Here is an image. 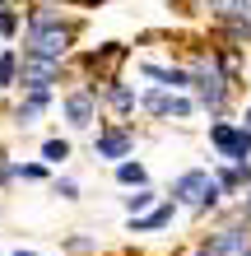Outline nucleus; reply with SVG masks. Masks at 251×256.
<instances>
[{"mask_svg":"<svg viewBox=\"0 0 251 256\" xmlns=\"http://www.w3.org/2000/svg\"><path fill=\"white\" fill-rule=\"evenodd\" d=\"M149 205H154V191L149 186H140L135 196H126V210H130V214H135V210H149Z\"/></svg>","mask_w":251,"mask_h":256,"instance_id":"dca6fc26","label":"nucleus"},{"mask_svg":"<svg viewBox=\"0 0 251 256\" xmlns=\"http://www.w3.org/2000/svg\"><path fill=\"white\" fill-rule=\"evenodd\" d=\"M14 28H19V14H9V10H5V14H0V38H9Z\"/></svg>","mask_w":251,"mask_h":256,"instance_id":"6ab92c4d","label":"nucleus"},{"mask_svg":"<svg viewBox=\"0 0 251 256\" xmlns=\"http://www.w3.org/2000/svg\"><path fill=\"white\" fill-rule=\"evenodd\" d=\"M19 256H33V252H19Z\"/></svg>","mask_w":251,"mask_h":256,"instance_id":"4be33fe9","label":"nucleus"},{"mask_svg":"<svg viewBox=\"0 0 251 256\" xmlns=\"http://www.w3.org/2000/svg\"><path fill=\"white\" fill-rule=\"evenodd\" d=\"M61 80V61H51V56H28L23 52V70H19V84L28 94H42V88H51Z\"/></svg>","mask_w":251,"mask_h":256,"instance_id":"39448f33","label":"nucleus"},{"mask_svg":"<svg viewBox=\"0 0 251 256\" xmlns=\"http://www.w3.org/2000/svg\"><path fill=\"white\" fill-rule=\"evenodd\" d=\"M0 84H5V88H14V84H19V66H14V52H5V56H0Z\"/></svg>","mask_w":251,"mask_h":256,"instance_id":"2eb2a0df","label":"nucleus"},{"mask_svg":"<svg viewBox=\"0 0 251 256\" xmlns=\"http://www.w3.org/2000/svg\"><path fill=\"white\" fill-rule=\"evenodd\" d=\"M93 112H98V94H70L65 98L70 126H88V122H93Z\"/></svg>","mask_w":251,"mask_h":256,"instance_id":"0eeeda50","label":"nucleus"},{"mask_svg":"<svg viewBox=\"0 0 251 256\" xmlns=\"http://www.w3.org/2000/svg\"><path fill=\"white\" fill-rule=\"evenodd\" d=\"M144 108L149 112H158V116H191V102L186 98H172V94H144Z\"/></svg>","mask_w":251,"mask_h":256,"instance_id":"6e6552de","label":"nucleus"},{"mask_svg":"<svg viewBox=\"0 0 251 256\" xmlns=\"http://www.w3.org/2000/svg\"><path fill=\"white\" fill-rule=\"evenodd\" d=\"M116 182L121 186H144V168L140 163H116Z\"/></svg>","mask_w":251,"mask_h":256,"instance_id":"9b49d317","label":"nucleus"},{"mask_svg":"<svg viewBox=\"0 0 251 256\" xmlns=\"http://www.w3.org/2000/svg\"><path fill=\"white\" fill-rule=\"evenodd\" d=\"M251 182V172H247V163H233V168L219 172V186H228V191H242Z\"/></svg>","mask_w":251,"mask_h":256,"instance_id":"9d476101","label":"nucleus"},{"mask_svg":"<svg viewBox=\"0 0 251 256\" xmlns=\"http://www.w3.org/2000/svg\"><path fill=\"white\" fill-rule=\"evenodd\" d=\"M219 177H210V172H182L177 177V186H172V196L182 205H196V210H214L219 205Z\"/></svg>","mask_w":251,"mask_h":256,"instance_id":"7ed1b4c3","label":"nucleus"},{"mask_svg":"<svg viewBox=\"0 0 251 256\" xmlns=\"http://www.w3.org/2000/svg\"><path fill=\"white\" fill-rule=\"evenodd\" d=\"M42 154H47L51 163H61V158H70V144L65 140H47V144H42Z\"/></svg>","mask_w":251,"mask_h":256,"instance_id":"f3484780","label":"nucleus"},{"mask_svg":"<svg viewBox=\"0 0 251 256\" xmlns=\"http://www.w3.org/2000/svg\"><path fill=\"white\" fill-rule=\"evenodd\" d=\"M93 149H98V158H126L130 154V135L126 130H102L93 140Z\"/></svg>","mask_w":251,"mask_h":256,"instance_id":"1a4fd4ad","label":"nucleus"},{"mask_svg":"<svg viewBox=\"0 0 251 256\" xmlns=\"http://www.w3.org/2000/svg\"><path fill=\"white\" fill-rule=\"evenodd\" d=\"M242 214H247V219H251V196H247V205H242Z\"/></svg>","mask_w":251,"mask_h":256,"instance_id":"aec40b11","label":"nucleus"},{"mask_svg":"<svg viewBox=\"0 0 251 256\" xmlns=\"http://www.w3.org/2000/svg\"><path fill=\"white\" fill-rule=\"evenodd\" d=\"M210 140H214V149L224 154L228 163H247L251 158V126H214L210 130Z\"/></svg>","mask_w":251,"mask_h":256,"instance_id":"423d86ee","label":"nucleus"},{"mask_svg":"<svg viewBox=\"0 0 251 256\" xmlns=\"http://www.w3.org/2000/svg\"><path fill=\"white\" fill-rule=\"evenodd\" d=\"M247 126H251V108H247Z\"/></svg>","mask_w":251,"mask_h":256,"instance_id":"412c9836","label":"nucleus"},{"mask_svg":"<svg viewBox=\"0 0 251 256\" xmlns=\"http://www.w3.org/2000/svg\"><path fill=\"white\" fill-rule=\"evenodd\" d=\"M196 256H251V233L238 228V224H228V228H219L205 238V247Z\"/></svg>","mask_w":251,"mask_h":256,"instance_id":"20e7f679","label":"nucleus"},{"mask_svg":"<svg viewBox=\"0 0 251 256\" xmlns=\"http://www.w3.org/2000/svg\"><path fill=\"white\" fill-rule=\"evenodd\" d=\"M191 84H196V98H200V108L205 112H224L228 108V74H219V56H210V61H205V56H200V61L196 66H191Z\"/></svg>","mask_w":251,"mask_h":256,"instance_id":"f03ea898","label":"nucleus"},{"mask_svg":"<svg viewBox=\"0 0 251 256\" xmlns=\"http://www.w3.org/2000/svg\"><path fill=\"white\" fill-rule=\"evenodd\" d=\"M0 5H5V0H0Z\"/></svg>","mask_w":251,"mask_h":256,"instance_id":"5701e85b","label":"nucleus"},{"mask_svg":"<svg viewBox=\"0 0 251 256\" xmlns=\"http://www.w3.org/2000/svg\"><path fill=\"white\" fill-rule=\"evenodd\" d=\"M75 47V24H61L51 14H33L23 33V52L28 56H51V61H65V52Z\"/></svg>","mask_w":251,"mask_h":256,"instance_id":"f257e3e1","label":"nucleus"},{"mask_svg":"<svg viewBox=\"0 0 251 256\" xmlns=\"http://www.w3.org/2000/svg\"><path fill=\"white\" fill-rule=\"evenodd\" d=\"M177 5H182V10H191V14H205V10L214 14V5H219V0H177Z\"/></svg>","mask_w":251,"mask_h":256,"instance_id":"a211bd4d","label":"nucleus"},{"mask_svg":"<svg viewBox=\"0 0 251 256\" xmlns=\"http://www.w3.org/2000/svg\"><path fill=\"white\" fill-rule=\"evenodd\" d=\"M168 219H172V205H158V210H154L149 219H135V224H130V228H135V233H144V228H163Z\"/></svg>","mask_w":251,"mask_h":256,"instance_id":"ddd939ff","label":"nucleus"},{"mask_svg":"<svg viewBox=\"0 0 251 256\" xmlns=\"http://www.w3.org/2000/svg\"><path fill=\"white\" fill-rule=\"evenodd\" d=\"M47 102H51V94H47V88H42V94H28V102L19 108V122H33V116L47 108Z\"/></svg>","mask_w":251,"mask_h":256,"instance_id":"f8f14e48","label":"nucleus"},{"mask_svg":"<svg viewBox=\"0 0 251 256\" xmlns=\"http://www.w3.org/2000/svg\"><path fill=\"white\" fill-rule=\"evenodd\" d=\"M102 94H107V102H112V108H135V94H130V88H121V84H107V88H102Z\"/></svg>","mask_w":251,"mask_h":256,"instance_id":"4468645a","label":"nucleus"}]
</instances>
